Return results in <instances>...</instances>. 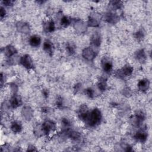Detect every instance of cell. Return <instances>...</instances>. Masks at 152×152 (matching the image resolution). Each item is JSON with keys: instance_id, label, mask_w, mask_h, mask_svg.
I'll list each match as a JSON object with an SVG mask.
<instances>
[{"instance_id": "obj_14", "label": "cell", "mask_w": 152, "mask_h": 152, "mask_svg": "<svg viewBox=\"0 0 152 152\" xmlns=\"http://www.w3.org/2000/svg\"><path fill=\"white\" fill-rule=\"evenodd\" d=\"M136 58L140 62H144L146 59V55L145 50L143 49H141L138 50L136 54Z\"/></svg>"}, {"instance_id": "obj_3", "label": "cell", "mask_w": 152, "mask_h": 152, "mask_svg": "<svg viewBox=\"0 0 152 152\" xmlns=\"http://www.w3.org/2000/svg\"><path fill=\"white\" fill-rule=\"evenodd\" d=\"M133 72V67L129 65H127L124 66L122 69L119 70L118 72H117V74L119 77H124L132 74Z\"/></svg>"}, {"instance_id": "obj_24", "label": "cell", "mask_w": 152, "mask_h": 152, "mask_svg": "<svg viewBox=\"0 0 152 152\" xmlns=\"http://www.w3.org/2000/svg\"><path fill=\"white\" fill-rule=\"evenodd\" d=\"M110 3L112 7L115 8H119L121 7V5H122L120 1H111Z\"/></svg>"}, {"instance_id": "obj_15", "label": "cell", "mask_w": 152, "mask_h": 152, "mask_svg": "<svg viewBox=\"0 0 152 152\" xmlns=\"http://www.w3.org/2000/svg\"><path fill=\"white\" fill-rule=\"evenodd\" d=\"M44 29L46 32H52L55 30V23L53 20L48 21L44 26Z\"/></svg>"}, {"instance_id": "obj_21", "label": "cell", "mask_w": 152, "mask_h": 152, "mask_svg": "<svg viewBox=\"0 0 152 152\" xmlns=\"http://www.w3.org/2000/svg\"><path fill=\"white\" fill-rule=\"evenodd\" d=\"M67 50L70 55H73L75 52V47L73 45L68 44L67 46Z\"/></svg>"}, {"instance_id": "obj_18", "label": "cell", "mask_w": 152, "mask_h": 152, "mask_svg": "<svg viewBox=\"0 0 152 152\" xmlns=\"http://www.w3.org/2000/svg\"><path fill=\"white\" fill-rule=\"evenodd\" d=\"M71 23V20L67 16H64L61 20V25L63 27H67Z\"/></svg>"}, {"instance_id": "obj_12", "label": "cell", "mask_w": 152, "mask_h": 152, "mask_svg": "<svg viewBox=\"0 0 152 152\" xmlns=\"http://www.w3.org/2000/svg\"><path fill=\"white\" fill-rule=\"evenodd\" d=\"M11 129L15 133H19L22 130V125L18 121H14L12 123Z\"/></svg>"}, {"instance_id": "obj_29", "label": "cell", "mask_w": 152, "mask_h": 152, "mask_svg": "<svg viewBox=\"0 0 152 152\" xmlns=\"http://www.w3.org/2000/svg\"><path fill=\"white\" fill-rule=\"evenodd\" d=\"M44 96H48V91L44 90Z\"/></svg>"}, {"instance_id": "obj_4", "label": "cell", "mask_w": 152, "mask_h": 152, "mask_svg": "<svg viewBox=\"0 0 152 152\" xmlns=\"http://www.w3.org/2000/svg\"><path fill=\"white\" fill-rule=\"evenodd\" d=\"M20 64L27 69H30L33 67L32 60L29 55H25L21 58Z\"/></svg>"}, {"instance_id": "obj_1", "label": "cell", "mask_w": 152, "mask_h": 152, "mask_svg": "<svg viewBox=\"0 0 152 152\" xmlns=\"http://www.w3.org/2000/svg\"><path fill=\"white\" fill-rule=\"evenodd\" d=\"M102 115L99 109H95L92 112H89L85 122L90 127H95L100 123Z\"/></svg>"}, {"instance_id": "obj_19", "label": "cell", "mask_w": 152, "mask_h": 152, "mask_svg": "<svg viewBox=\"0 0 152 152\" xmlns=\"http://www.w3.org/2000/svg\"><path fill=\"white\" fill-rule=\"evenodd\" d=\"M117 19H118V17L115 14L109 13L106 16V20L109 23H114Z\"/></svg>"}, {"instance_id": "obj_2", "label": "cell", "mask_w": 152, "mask_h": 152, "mask_svg": "<svg viewBox=\"0 0 152 152\" xmlns=\"http://www.w3.org/2000/svg\"><path fill=\"white\" fill-rule=\"evenodd\" d=\"M41 128L44 134H49L55 130L56 125L51 121H46L42 124Z\"/></svg>"}, {"instance_id": "obj_16", "label": "cell", "mask_w": 152, "mask_h": 152, "mask_svg": "<svg viewBox=\"0 0 152 152\" xmlns=\"http://www.w3.org/2000/svg\"><path fill=\"white\" fill-rule=\"evenodd\" d=\"M92 43L96 46H99L100 44V37L98 34L94 35L92 37Z\"/></svg>"}, {"instance_id": "obj_27", "label": "cell", "mask_w": 152, "mask_h": 152, "mask_svg": "<svg viewBox=\"0 0 152 152\" xmlns=\"http://www.w3.org/2000/svg\"><path fill=\"white\" fill-rule=\"evenodd\" d=\"M6 14V12L5 10L3 8H1V11H0V15H1V18H3Z\"/></svg>"}, {"instance_id": "obj_13", "label": "cell", "mask_w": 152, "mask_h": 152, "mask_svg": "<svg viewBox=\"0 0 152 152\" xmlns=\"http://www.w3.org/2000/svg\"><path fill=\"white\" fill-rule=\"evenodd\" d=\"M5 54L8 57H11L17 53L16 49L12 46H8L5 48Z\"/></svg>"}, {"instance_id": "obj_9", "label": "cell", "mask_w": 152, "mask_h": 152, "mask_svg": "<svg viewBox=\"0 0 152 152\" xmlns=\"http://www.w3.org/2000/svg\"><path fill=\"white\" fill-rule=\"evenodd\" d=\"M147 138V134L145 130H140L136 134L135 138L141 142H145Z\"/></svg>"}, {"instance_id": "obj_7", "label": "cell", "mask_w": 152, "mask_h": 152, "mask_svg": "<svg viewBox=\"0 0 152 152\" xmlns=\"http://www.w3.org/2000/svg\"><path fill=\"white\" fill-rule=\"evenodd\" d=\"M22 99L20 98V96H18V95H14L11 100H10V104H11L13 108H16L18 106H20V105H22Z\"/></svg>"}, {"instance_id": "obj_25", "label": "cell", "mask_w": 152, "mask_h": 152, "mask_svg": "<svg viewBox=\"0 0 152 152\" xmlns=\"http://www.w3.org/2000/svg\"><path fill=\"white\" fill-rule=\"evenodd\" d=\"M86 94L87 95L90 97H93V95H94V92L93 90L92 89H87L86 90Z\"/></svg>"}, {"instance_id": "obj_10", "label": "cell", "mask_w": 152, "mask_h": 152, "mask_svg": "<svg viewBox=\"0 0 152 152\" xmlns=\"http://www.w3.org/2000/svg\"><path fill=\"white\" fill-rule=\"evenodd\" d=\"M44 49L46 52H47L48 54L51 55L53 52V49H54V45L49 40H46L44 43L43 46Z\"/></svg>"}, {"instance_id": "obj_17", "label": "cell", "mask_w": 152, "mask_h": 152, "mask_svg": "<svg viewBox=\"0 0 152 152\" xmlns=\"http://www.w3.org/2000/svg\"><path fill=\"white\" fill-rule=\"evenodd\" d=\"M69 137L74 141H78L81 138V135L79 133L76 131H72L69 133Z\"/></svg>"}, {"instance_id": "obj_20", "label": "cell", "mask_w": 152, "mask_h": 152, "mask_svg": "<svg viewBox=\"0 0 152 152\" xmlns=\"http://www.w3.org/2000/svg\"><path fill=\"white\" fill-rule=\"evenodd\" d=\"M98 87L101 91H105L106 88V84L105 82V80H100L98 83Z\"/></svg>"}, {"instance_id": "obj_6", "label": "cell", "mask_w": 152, "mask_h": 152, "mask_svg": "<svg viewBox=\"0 0 152 152\" xmlns=\"http://www.w3.org/2000/svg\"><path fill=\"white\" fill-rule=\"evenodd\" d=\"M29 44L32 47H38L41 44V38L38 35H33L30 37Z\"/></svg>"}, {"instance_id": "obj_11", "label": "cell", "mask_w": 152, "mask_h": 152, "mask_svg": "<svg viewBox=\"0 0 152 152\" xmlns=\"http://www.w3.org/2000/svg\"><path fill=\"white\" fill-rule=\"evenodd\" d=\"M149 85H150V83L148 80L143 79V80H141L140 81L138 84V87L140 90L145 92V91H146L148 90L149 87Z\"/></svg>"}, {"instance_id": "obj_5", "label": "cell", "mask_w": 152, "mask_h": 152, "mask_svg": "<svg viewBox=\"0 0 152 152\" xmlns=\"http://www.w3.org/2000/svg\"><path fill=\"white\" fill-rule=\"evenodd\" d=\"M102 66L104 72L107 73H110L111 71L112 70V67H113L112 63L110 61H109L108 59L104 58L102 61Z\"/></svg>"}, {"instance_id": "obj_28", "label": "cell", "mask_w": 152, "mask_h": 152, "mask_svg": "<svg viewBox=\"0 0 152 152\" xmlns=\"http://www.w3.org/2000/svg\"><path fill=\"white\" fill-rule=\"evenodd\" d=\"M13 1H3V3L5 5V6H11L13 5Z\"/></svg>"}, {"instance_id": "obj_8", "label": "cell", "mask_w": 152, "mask_h": 152, "mask_svg": "<svg viewBox=\"0 0 152 152\" xmlns=\"http://www.w3.org/2000/svg\"><path fill=\"white\" fill-rule=\"evenodd\" d=\"M83 55L85 59L89 61L92 60L95 57V54L94 51L90 48H86L84 50L83 52Z\"/></svg>"}, {"instance_id": "obj_22", "label": "cell", "mask_w": 152, "mask_h": 152, "mask_svg": "<svg viewBox=\"0 0 152 152\" xmlns=\"http://www.w3.org/2000/svg\"><path fill=\"white\" fill-rule=\"evenodd\" d=\"M89 24L90 26H97L99 25L97 21L95 18H90L89 20Z\"/></svg>"}, {"instance_id": "obj_26", "label": "cell", "mask_w": 152, "mask_h": 152, "mask_svg": "<svg viewBox=\"0 0 152 152\" xmlns=\"http://www.w3.org/2000/svg\"><path fill=\"white\" fill-rule=\"evenodd\" d=\"M62 123L64 125H65V127H67V126H69L70 125V121L66 118H64L62 121Z\"/></svg>"}, {"instance_id": "obj_23", "label": "cell", "mask_w": 152, "mask_h": 152, "mask_svg": "<svg viewBox=\"0 0 152 152\" xmlns=\"http://www.w3.org/2000/svg\"><path fill=\"white\" fill-rule=\"evenodd\" d=\"M136 38L137 40H141L144 37V32L142 31V30H139L136 33Z\"/></svg>"}]
</instances>
